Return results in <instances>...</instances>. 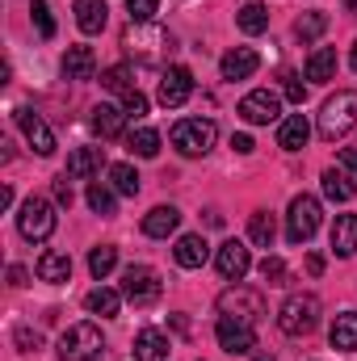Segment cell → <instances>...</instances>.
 Wrapping results in <instances>:
<instances>
[{
	"label": "cell",
	"mask_w": 357,
	"mask_h": 361,
	"mask_svg": "<svg viewBox=\"0 0 357 361\" xmlns=\"http://www.w3.org/2000/svg\"><path fill=\"white\" fill-rule=\"evenodd\" d=\"M17 126H21V135L30 139V147H34L38 156H55V135H51V126L42 122V114H34L30 105H21V109H17Z\"/></svg>",
	"instance_id": "30bf717a"
},
{
	"label": "cell",
	"mask_w": 357,
	"mask_h": 361,
	"mask_svg": "<svg viewBox=\"0 0 357 361\" xmlns=\"http://www.w3.org/2000/svg\"><path fill=\"white\" fill-rule=\"evenodd\" d=\"M303 76L311 85H328L337 76V47H315L311 59H307V68H303Z\"/></svg>",
	"instance_id": "d6986e66"
},
{
	"label": "cell",
	"mask_w": 357,
	"mask_h": 361,
	"mask_svg": "<svg viewBox=\"0 0 357 361\" xmlns=\"http://www.w3.org/2000/svg\"><path fill=\"white\" fill-rule=\"evenodd\" d=\"M223 80H248L257 68H261V55L253 51V47H236V51H227L223 55Z\"/></svg>",
	"instance_id": "5bb4252c"
},
{
	"label": "cell",
	"mask_w": 357,
	"mask_h": 361,
	"mask_svg": "<svg viewBox=\"0 0 357 361\" xmlns=\"http://www.w3.org/2000/svg\"><path fill=\"white\" fill-rule=\"evenodd\" d=\"M105 21H109L105 0H76V25H80L85 34H101Z\"/></svg>",
	"instance_id": "d4e9b609"
},
{
	"label": "cell",
	"mask_w": 357,
	"mask_h": 361,
	"mask_svg": "<svg viewBox=\"0 0 357 361\" xmlns=\"http://www.w3.org/2000/svg\"><path fill=\"white\" fill-rule=\"evenodd\" d=\"M320 185H324V197H332V202H353V193H357L353 177H349L345 169H328V173L320 177Z\"/></svg>",
	"instance_id": "4316f807"
},
{
	"label": "cell",
	"mask_w": 357,
	"mask_h": 361,
	"mask_svg": "<svg viewBox=\"0 0 357 361\" xmlns=\"http://www.w3.org/2000/svg\"><path fill=\"white\" fill-rule=\"evenodd\" d=\"M345 8H353V13H357V0H345Z\"/></svg>",
	"instance_id": "681fc988"
},
{
	"label": "cell",
	"mask_w": 357,
	"mask_h": 361,
	"mask_svg": "<svg viewBox=\"0 0 357 361\" xmlns=\"http://www.w3.org/2000/svg\"><path fill=\"white\" fill-rule=\"evenodd\" d=\"M261 277H265L269 286H286V261L282 257H265L261 261Z\"/></svg>",
	"instance_id": "ab89813d"
},
{
	"label": "cell",
	"mask_w": 357,
	"mask_h": 361,
	"mask_svg": "<svg viewBox=\"0 0 357 361\" xmlns=\"http://www.w3.org/2000/svg\"><path fill=\"white\" fill-rule=\"evenodd\" d=\"M240 118L253 122V126H269V122H277V118H282V101H277V92L253 89L244 101H240Z\"/></svg>",
	"instance_id": "9c48e42d"
},
{
	"label": "cell",
	"mask_w": 357,
	"mask_h": 361,
	"mask_svg": "<svg viewBox=\"0 0 357 361\" xmlns=\"http://www.w3.org/2000/svg\"><path fill=\"white\" fill-rule=\"evenodd\" d=\"M17 231H21L30 244L51 240V231H55V206H51L47 197H25V202H21V214H17Z\"/></svg>",
	"instance_id": "5b68a950"
},
{
	"label": "cell",
	"mask_w": 357,
	"mask_h": 361,
	"mask_svg": "<svg viewBox=\"0 0 357 361\" xmlns=\"http://www.w3.org/2000/svg\"><path fill=\"white\" fill-rule=\"evenodd\" d=\"M173 147H177L181 156H189V160H198V156H206L210 147H214V139H219V126L210 122V118H181L177 126H173Z\"/></svg>",
	"instance_id": "3957f363"
},
{
	"label": "cell",
	"mask_w": 357,
	"mask_h": 361,
	"mask_svg": "<svg viewBox=\"0 0 357 361\" xmlns=\"http://www.w3.org/2000/svg\"><path fill=\"white\" fill-rule=\"evenodd\" d=\"M214 265H219V273H223L227 281H244V273L253 269V252H248L240 240H227V244H219Z\"/></svg>",
	"instance_id": "7c38bea8"
},
{
	"label": "cell",
	"mask_w": 357,
	"mask_h": 361,
	"mask_svg": "<svg viewBox=\"0 0 357 361\" xmlns=\"http://www.w3.org/2000/svg\"><path fill=\"white\" fill-rule=\"evenodd\" d=\"M89 206L97 210V214H114V189L109 185H101V180H89Z\"/></svg>",
	"instance_id": "d590c367"
},
{
	"label": "cell",
	"mask_w": 357,
	"mask_h": 361,
	"mask_svg": "<svg viewBox=\"0 0 357 361\" xmlns=\"http://www.w3.org/2000/svg\"><path fill=\"white\" fill-rule=\"evenodd\" d=\"M177 227H181V210L177 206H156V210L143 219V235H152V240H169Z\"/></svg>",
	"instance_id": "44dd1931"
},
{
	"label": "cell",
	"mask_w": 357,
	"mask_h": 361,
	"mask_svg": "<svg viewBox=\"0 0 357 361\" xmlns=\"http://www.w3.org/2000/svg\"><path fill=\"white\" fill-rule=\"evenodd\" d=\"M13 341H17V353H34V349H38V332H34V328H17Z\"/></svg>",
	"instance_id": "b9f144b4"
},
{
	"label": "cell",
	"mask_w": 357,
	"mask_h": 361,
	"mask_svg": "<svg viewBox=\"0 0 357 361\" xmlns=\"http://www.w3.org/2000/svg\"><path fill=\"white\" fill-rule=\"evenodd\" d=\"M101 85H105L109 92H122V97H126V92L135 89V72H131L126 63H118V68H105V72H101Z\"/></svg>",
	"instance_id": "836d02e7"
},
{
	"label": "cell",
	"mask_w": 357,
	"mask_h": 361,
	"mask_svg": "<svg viewBox=\"0 0 357 361\" xmlns=\"http://www.w3.org/2000/svg\"><path fill=\"white\" fill-rule=\"evenodd\" d=\"M173 257H177L181 269H202L206 257H210V244H206L202 235H181L177 248H173Z\"/></svg>",
	"instance_id": "7402d4cb"
},
{
	"label": "cell",
	"mask_w": 357,
	"mask_h": 361,
	"mask_svg": "<svg viewBox=\"0 0 357 361\" xmlns=\"http://www.w3.org/2000/svg\"><path fill=\"white\" fill-rule=\"evenodd\" d=\"M193 92V72L189 68H169L164 80H160V105L164 109H181Z\"/></svg>",
	"instance_id": "4fadbf2b"
},
{
	"label": "cell",
	"mask_w": 357,
	"mask_h": 361,
	"mask_svg": "<svg viewBox=\"0 0 357 361\" xmlns=\"http://www.w3.org/2000/svg\"><path fill=\"white\" fill-rule=\"evenodd\" d=\"M236 25H240L244 34H265L269 30V8L265 4H244V8L236 13Z\"/></svg>",
	"instance_id": "4dcf8cb0"
},
{
	"label": "cell",
	"mask_w": 357,
	"mask_h": 361,
	"mask_svg": "<svg viewBox=\"0 0 357 361\" xmlns=\"http://www.w3.org/2000/svg\"><path fill=\"white\" fill-rule=\"evenodd\" d=\"M219 315H223V319H236V324L257 328V319L265 315V298H261V290L231 286V290H223V294H219Z\"/></svg>",
	"instance_id": "277c9868"
},
{
	"label": "cell",
	"mask_w": 357,
	"mask_h": 361,
	"mask_svg": "<svg viewBox=\"0 0 357 361\" xmlns=\"http://www.w3.org/2000/svg\"><path fill=\"white\" fill-rule=\"evenodd\" d=\"M101 332L92 324H72L63 336H59V357L63 361H92L101 357Z\"/></svg>",
	"instance_id": "ba28073f"
},
{
	"label": "cell",
	"mask_w": 357,
	"mask_h": 361,
	"mask_svg": "<svg viewBox=\"0 0 357 361\" xmlns=\"http://www.w3.org/2000/svg\"><path fill=\"white\" fill-rule=\"evenodd\" d=\"M169 336L160 332V328H143L139 336H135V361H169Z\"/></svg>",
	"instance_id": "ac0fdd59"
},
{
	"label": "cell",
	"mask_w": 357,
	"mask_h": 361,
	"mask_svg": "<svg viewBox=\"0 0 357 361\" xmlns=\"http://www.w3.org/2000/svg\"><path fill=\"white\" fill-rule=\"evenodd\" d=\"M160 273L152 269V265H126L122 269V298L126 302H135V307H147V302H156L160 298Z\"/></svg>",
	"instance_id": "52a82bcc"
},
{
	"label": "cell",
	"mask_w": 357,
	"mask_h": 361,
	"mask_svg": "<svg viewBox=\"0 0 357 361\" xmlns=\"http://www.w3.org/2000/svg\"><path fill=\"white\" fill-rule=\"evenodd\" d=\"M341 164H345V169L357 177V147H345V152H341Z\"/></svg>",
	"instance_id": "bcb514c9"
},
{
	"label": "cell",
	"mask_w": 357,
	"mask_h": 361,
	"mask_svg": "<svg viewBox=\"0 0 357 361\" xmlns=\"http://www.w3.org/2000/svg\"><path fill=\"white\" fill-rule=\"evenodd\" d=\"M101 164H105V147H76L72 156H68V177L72 180H89L101 173Z\"/></svg>",
	"instance_id": "9a60e30c"
},
{
	"label": "cell",
	"mask_w": 357,
	"mask_h": 361,
	"mask_svg": "<svg viewBox=\"0 0 357 361\" xmlns=\"http://www.w3.org/2000/svg\"><path fill=\"white\" fill-rule=\"evenodd\" d=\"M214 341H219V349L223 353H253L257 349V332L248 328V324H236V319H219V328H214Z\"/></svg>",
	"instance_id": "8fae6325"
},
{
	"label": "cell",
	"mask_w": 357,
	"mask_h": 361,
	"mask_svg": "<svg viewBox=\"0 0 357 361\" xmlns=\"http://www.w3.org/2000/svg\"><path fill=\"white\" fill-rule=\"evenodd\" d=\"M25 281H30V273L21 265H8V286H25Z\"/></svg>",
	"instance_id": "f6af8a7d"
},
{
	"label": "cell",
	"mask_w": 357,
	"mask_h": 361,
	"mask_svg": "<svg viewBox=\"0 0 357 361\" xmlns=\"http://www.w3.org/2000/svg\"><path fill=\"white\" fill-rule=\"evenodd\" d=\"M307 139H311V122H307L303 114L282 118V126H277V147H286V152H303Z\"/></svg>",
	"instance_id": "2e32d148"
},
{
	"label": "cell",
	"mask_w": 357,
	"mask_h": 361,
	"mask_svg": "<svg viewBox=\"0 0 357 361\" xmlns=\"http://www.w3.org/2000/svg\"><path fill=\"white\" fill-rule=\"evenodd\" d=\"M320 324V298L315 294H290L277 311V328L286 336H311Z\"/></svg>",
	"instance_id": "7a4b0ae2"
},
{
	"label": "cell",
	"mask_w": 357,
	"mask_h": 361,
	"mask_svg": "<svg viewBox=\"0 0 357 361\" xmlns=\"http://www.w3.org/2000/svg\"><path fill=\"white\" fill-rule=\"evenodd\" d=\"M109 185H114V193L135 197V193H139V173H135L131 164H109Z\"/></svg>",
	"instance_id": "1f68e13d"
},
{
	"label": "cell",
	"mask_w": 357,
	"mask_h": 361,
	"mask_svg": "<svg viewBox=\"0 0 357 361\" xmlns=\"http://www.w3.org/2000/svg\"><path fill=\"white\" fill-rule=\"evenodd\" d=\"M324 30H328V13H303L294 21V38H303V42H315Z\"/></svg>",
	"instance_id": "d6a6232c"
},
{
	"label": "cell",
	"mask_w": 357,
	"mask_h": 361,
	"mask_svg": "<svg viewBox=\"0 0 357 361\" xmlns=\"http://www.w3.org/2000/svg\"><path fill=\"white\" fill-rule=\"evenodd\" d=\"M231 147H236V152H240V156H248V152H253V147H257V143H253V139H248V135H231Z\"/></svg>",
	"instance_id": "ee69618b"
},
{
	"label": "cell",
	"mask_w": 357,
	"mask_h": 361,
	"mask_svg": "<svg viewBox=\"0 0 357 361\" xmlns=\"http://www.w3.org/2000/svg\"><path fill=\"white\" fill-rule=\"evenodd\" d=\"M72 277V257L59 252V248H47L38 257V281H51V286H63Z\"/></svg>",
	"instance_id": "e0dca14e"
},
{
	"label": "cell",
	"mask_w": 357,
	"mask_h": 361,
	"mask_svg": "<svg viewBox=\"0 0 357 361\" xmlns=\"http://www.w3.org/2000/svg\"><path fill=\"white\" fill-rule=\"evenodd\" d=\"M332 252L337 257H353L357 252V214H337V223H332Z\"/></svg>",
	"instance_id": "603a6c76"
},
{
	"label": "cell",
	"mask_w": 357,
	"mask_h": 361,
	"mask_svg": "<svg viewBox=\"0 0 357 361\" xmlns=\"http://www.w3.org/2000/svg\"><path fill=\"white\" fill-rule=\"evenodd\" d=\"M92 72H97L92 47H68L63 51V76L68 80H92Z\"/></svg>",
	"instance_id": "ffe728a7"
},
{
	"label": "cell",
	"mask_w": 357,
	"mask_h": 361,
	"mask_svg": "<svg viewBox=\"0 0 357 361\" xmlns=\"http://www.w3.org/2000/svg\"><path fill=\"white\" fill-rule=\"evenodd\" d=\"M282 80H286V85H282V92H286V101H294V105H303V101H307V85H303L298 76H290V72H286Z\"/></svg>",
	"instance_id": "60d3db41"
},
{
	"label": "cell",
	"mask_w": 357,
	"mask_h": 361,
	"mask_svg": "<svg viewBox=\"0 0 357 361\" xmlns=\"http://www.w3.org/2000/svg\"><path fill=\"white\" fill-rule=\"evenodd\" d=\"M126 8H131V21L135 25H147V21H156L160 0H126Z\"/></svg>",
	"instance_id": "f35d334b"
},
{
	"label": "cell",
	"mask_w": 357,
	"mask_h": 361,
	"mask_svg": "<svg viewBox=\"0 0 357 361\" xmlns=\"http://www.w3.org/2000/svg\"><path fill=\"white\" fill-rule=\"evenodd\" d=\"M30 13H34V25L42 38H55V17H51V4L47 0H30Z\"/></svg>",
	"instance_id": "8d00e7d4"
},
{
	"label": "cell",
	"mask_w": 357,
	"mask_h": 361,
	"mask_svg": "<svg viewBox=\"0 0 357 361\" xmlns=\"http://www.w3.org/2000/svg\"><path fill=\"white\" fill-rule=\"evenodd\" d=\"M85 307H89L92 315H118V307H122V294L118 290H105V286H97V290H89V298H85Z\"/></svg>",
	"instance_id": "83f0119b"
},
{
	"label": "cell",
	"mask_w": 357,
	"mask_h": 361,
	"mask_svg": "<svg viewBox=\"0 0 357 361\" xmlns=\"http://www.w3.org/2000/svg\"><path fill=\"white\" fill-rule=\"evenodd\" d=\"M122 114H126V122H143V118H147V97L139 89H131L122 97Z\"/></svg>",
	"instance_id": "74e56055"
},
{
	"label": "cell",
	"mask_w": 357,
	"mask_h": 361,
	"mask_svg": "<svg viewBox=\"0 0 357 361\" xmlns=\"http://www.w3.org/2000/svg\"><path fill=\"white\" fill-rule=\"evenodd\" d=\"M114 265H118V248H114V244H97L89 252V273L97 281H105V277L114 273Z\"/></svg>",
	"instance_id": "f546056e"
},
{
	"label": "cell",
	"mask_w": 357,
	"mask_h": 361,
	"mask_svg": "<svg viewBox=\"0 0 357 361\" xmlns=\"http://www.w3.org/2000/svg\"><path fill=\"white\" fill-rule=\"evenodd\" d=\"M332 349H341V353H357V311H341L337 319H332Z\"/></svg>",
	"instance_id": "cb8c5ba5"
},
{
	"label": "cell",
	"mask_w": 357,
	"mask_h": 361,
	"mask_svg": "<svg viewBox=\"0 0 357 361\" xmlns=\"http://www.w3.org/2000/svg\"><path fill=\"white\" fill-rule=\"evenodd\" d=\"M349 63H353V72H357V42H353V51H349Z\"/></svg>",
	"instance_id": "c3c4849f"
},
{
	"label": "cell",
	"mask_w": 357,
	"mask_h": 361,
	"mask_svg": "<svg viewBox=\"0 0 357 361\" xmlns=\"http://www.w3.org/2000/svg\"><path fill=\"white\" fill-rule=\"evenodd\" d=\"M353 126H357V92L345 89V92H337V97H328L324 109H320V139L337 143V139H345Z\"/></svg>",
	"instance_id": "6da1fadb"
},
{
	"label": "cell",
	"mask_w": 357,
	"mask_h": 361,
	"mask_svg": "<svg viewBox=\"0 0 357 361\" xmlns=\"http://www.w3.org/2000/svg\"><path fill=\"white\" fill-rule=\"evenodd\" d=\"M273 235H277L273 214H269V210H257V214L248 219V240H253L257 248H269V244H273Z\"/></svg>",
	"instance_id": "f1b7e54d"
},
{
	"label": "cell",
	"mask_w": 357,
	"mask_h": 361,
	"mask_svg": "<svg viewBox=\"0 0 357 361\" xmlns=\"http://www.w3.org/2000/svg\"><path fill=\"white\" fill-rule=\"evenodd\" d=\"M307 273H311V277H320V273H324V257H320V252H311V257H307Z\"/></svg>",
	"instance_id": "7dc6e473"
},
{
	"label": "cell",
	"mask_w": 357,
	"mask_h": 361,
	"mask_svg": "<svg viewBox=\"0 0 357 361\" xmlns=\"http://www.w3.org/2000/svg\"><path fill=\"white\" fill-rule=\"evenodd\" d=\"M122 126H126V114H122L118 105H97V109H92V130H97L101 139H118Z\"/></svg>",
	"instance_id": "484cf974"
},
{
	"label": "cell",
	"mask_w": 357,
	"mask_h": 361,
	"mask_svg": "<svg viewBox=\"0 0 357 361\" xmlns=\"http://www.w3.org/2000/svg\"><path fill=\"white\" fill-rule=\"evenodd\" d=\"M131 152H135V156H143V160L160 156V135H156L152 126H139V130L131 135Z\"/></svg>",
	"instance_id": "e575fe53"
},
{
	"label": "cell",
	"mask_w": 357,
	"mask_h": 361,
	"mask_svg": "<svg viewBox=\"0 0 357 361\" xmlns=\"http://www.w3.org/2000/svg\"><path fill=\"white\" fill-rule=\"evenodd\" d=\"M55 202H59V206H72V177H68V173L55 177Z\"/></svg>",
	"instance_id": "7bdbcfd3"
},
{
	"label": "cell",
	"mask_w": 357,
	"mask_h": 361,
	"mask_svg": "<svg viewBox=\"0 0 357 361\" xmlns=\"http://www.w3.org/2000/svg\"><path fill=\"white\" fill-rule=\"evenodd\" d=\"M320 202L311 197V193H298L294 202H290V214H286V240L290 244H307L315 231H320Z\"/></svg>",
	"instance_id": "8992f818"
}]
</instances>
